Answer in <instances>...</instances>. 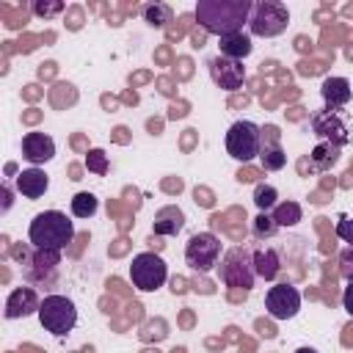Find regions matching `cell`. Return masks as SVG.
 <instances>
[{"mask_svg":"<svg viewBox=\"0 0 353 353\" xmlns=\"http://www.w3.org/2000/svg\"><path fill=\"white\" fill-rule=\"evenodd\" d=\"M97 210H99V199L94 193H88V190H83V193H77L72 199V215L74 218H91Z\"/></svg>","mask_w":353,"mask_h":353,"instance_id":"obj_23","label":"cell"},{"mask_svg":"<svg viewBox=\"0 0 353 353\" xmlns=\"http://www.w3.org/2000/svg\"><path fill=\"white\" fill-rule=\"evenodd\" d=\"M61 265V251H44V248H33L22 256V276L33 284L41 281H52Z\"/></svg>","mask_w":353,"mask_h":353,"instance_id":"obj_9","label":"cell"},{"mask_svg":"<svg viewBox=\"0 0 353 353\" xmlns=\"http://www.w3.org/2000/svg\"><path fill=\"white\" fill-rule=\"evenodd\" d=\"M207 69H210L212 83H215L218 88H223V91H237V88H243V83H245V66H243V61L226 58V55H221V52L207 61Z\"/></svg>","mask_w":353,"mask_h":353,"instance_id":"obj_12","label":"cell"},{"mask_svg":"<svg viewBox=\"0 0 353 353\" xmlns=\"http://www.w3.org/2000/svg\"><path fill=\"white\" fill-rule=\"evenodd\" d=\"M218 273H221V281L226 287H232V290H251L254 287V279H256V270H254V248H248V245L229 248L221 256Z\"/></svg>","mask_w":353,"mask_h":353,"instance_id":"obj_3","label":"cell"},{"mask_svg":"<svg viewBox=\"0 0 353 353\" xmlns=\"http://www.w3.org/2000/svg\"><path fill=\"white\" fill-rule=\"evenodd\" d=\"M85 168H88L91 174H97V176H105V174H108V154H105L102 149H91V152L85 154Z\"/></svg>","mask_w":353,"mask_h":353,"instance_id":"obj_27","label":"cell"},{"mask_svg":"<svg viewBox=\"0 0 353 353\" xmlns=\"http://www.w3.org/2000/svg\"><path fill=\"white\" fill-rule=\"evenodd\" d=\"M259 149H262V127L259 124H254L248 119H240V121H234L226 130V152L237 163L256 160L259 157Z\"/></svg>","mask_w":353,"mask_h":353,"instance_id":"obj_6","label":"cell"},{"mask_svg":"<svg viewBox=\"0 0 353 353\" xmlns=\"http://www.w3.org/2000/svg\"><path fill=\"white\" fill-rule=\"evenodd\" d=\"M350 94H353V91H350L347 77H325L323 85H320V97H323V102H325L328 110L345 108V105L350 102Z\"/></svg>","mask_w":353,"mask_h":353,"instance_id":"obj_16","label":"cell"},{"mask_svg":"<svg viewBox=\"0 0 353 353\" xmlns=\"http://www.w3.org/2000/svg\"><path fill=\"white\" fill-rule=\"evenodd\" d=\"M254 270H256L259 279L273 281V279L281 273V256H279V251L270 248V245L254 248Z\"/></svg>","mask_w":353,"mask_h":353,"instance_id":"obj_19","label":"cell"},{"mask_svg":"<svg viewBox=\"0 0 353 353\" xmlns=\"http://www.w3.org/2000/svg\"><path fill=\"white\" fill-rule=\"evenodd\" d=\"M265 309L273 320H292L301 312V290L292 284H276L265 295Z\"/></svg>","mask_w":353,"mask_h":353,"instance_id":"obj_11","label":"cell"},{"mask_svg":"<svg viewBox=\"0 0 353 353\" xmlns=\"http://www.w3.org/2000/svg\"><path fill=\"white\" fill-rule=\"evenodd\" d=\"M221 55H226V58H234V61H243V58H248L251 55V50H254V44H251V36L248 33H229V36H221Z\"/></svg>","mask_w":353,"mask_h":353,"instance_id":"obj_20","label":"cell"},{"mask_svg":"<svg viewBox=\"0 0 353 353\" xmlns=\"http://www.w3.org/2000/svg\"><path fill=\"white\" fill-rule=\"evenodd\" d=\"M251 0H199L196 3V22L212 36L240 33L248 25Z\"/></svg>","mask_w":353,"mask_h":353,"instance_id":"obj_1","label":"cell"},{"mask_svg":"<svg viewBox=\"0 0 353 353\" xmlns=\"http://www.w3.org/2000/svg\"><path fill=\"white\" fill-rule=\"evenodd\" d=\"M312 165H314V171H328L336 160H339V146H334V143H325V141H320L314 149H312Z\"/></svg>","mask_w":353,"mask_h":353,"instance_id":"obj_22","label":"cell"},{"mask_svg":"<svg viewBox=\"0 0 353 353\" xmlns=\"http://www.w3.org/2000/svg\"><path fill=\"white\" fill-rule=\"evenodd\" d=\"M339 273L347 284H353V245H347L342 254H339Z\"/></svg>","mask_w":353,"mask_h":353,"instance_id":"obj_29","label":"cell"},{"mask_svg":"<svg viewBox=\"0 0 353 353\" xmlns=\"http://www.w3.org/2000/svg\"><path fill=\"white\" fill-rule=\"evenodd\" d=\"M295 353H317V350H314V347H309V345H303V347H298Z\"/></svg>","mask_w":353,"mask_h":353,"instance_id":"obj_32","label":"cell"},{"mask_svg":"<svg viewBox=\"0 0 353 353\" xmlns=\"http://www.w3.org/2000/svg\"><path fill=\"white\" fill-rule=\"evenodd\" d=\"M171 8L165 3H152V6H143V19L152 25V28H165L171 22Z\"/></svg>","mask_w":353,"mask_h":353,"instance_id":"obj_24","label":"cell"},{"mask_svg":"<svg viewBox=\"0 0 353 353\" xmlns=\"http://www.w3.org/2000/svg\"><path fill=\"white\" fill-rule=\"evenodd\" d=\"M28 240L33 248L44 251H63L74 240V223L61 210H44L39 212L28 226Z\"/></svg>","mask_w":353,"mask_h":353,"instance_id":"obj_2","label":"cell"},{"mask_svg":"<svg viewBox=\"0 0 353 353\" xmlns=\"http://www.w3.org/2000/svg\"><path fill=\"white\" fill-rule=\"evenodd\" d=\"M270 215H273V221L279 223V229H281V226H295V223L303 221V210H301V204L292 201V199L279 201V204L270 210Z\"/></svg>","mask_w":353,"mask_h":353,"instance_id":"obj_21","label":"cell"},{"mask_svg":"<svg viewBox=\"0 0 353 353\" xmlns=\"http://www.w3.org/2000/svg\"><path fill=\"white\" fill-rule=\"evenodd\" d=\"M17 190L25 196V199H41L50 188V176L41 171V168H25L22 174H17Z\"/></svg>","mask_w":353,"mask_h":353,"instance_id":"obj_17","label":"cell"},{"mask_svg":"<svg viewBox=\"0 0 353 353\" xmlns=\"http://www.w3.org/2000/svg\"><path fill=\"white\" fill-rule=\"evenodd\" d=\"M251 229H254V237H256V240H270V237L279 232V223L273 221L270 212H259V215L254 218Z\"/></svg>","mask_w":353,"mask_h":353,"instance_id":"obj_26","label":"cell"},{"mask_svg":"<svg viewBox=\"0 0 353 353\" xmlns=\"http://www.w3.org/2000/svg\"><path fill=\"white\" fill-rule=\"evenodd\" d=\"M254 204L259 207V212H270L276 204H279V190L273 185H256L254 188Z\"/></svg>","mask_w":353,"mask_h":353,"instance_id":"obj_25","label":"cell"},{"mask_svg":"<svg viewBox=\"0 0 353 353\" xmlns=\"http://www.w3.org/2000/svg\"><path fill=\"white\" fill-rule=\"evenodd\" d=\"M185 262L196 273H210L221 262V240L212 232H196L185 245Z\"/></svg>","mask_w":353,"mask_h":353,"instance_id":"obj_8","label":"cell"},{"mask_svg":"<svg viewBox=\"0 0 353 353\" xmlns=\"http://www.w3.org/2000/svg\"><path fill=\"white\" fill-rule=\"evenodd\" d=\"M22 157L33 165H41L55 157V141L47 132H28L22 138Z\"/></svg>","mask_w":353,"mask_h":353,"instance_id":"obj_15","label":"cell"},{"mask_svg":"<svg viewBox=\"0 0 353 353\" xmlns=\"http://www.w3.org/2000/svg\"><path fill=\"white\" fill-rule=\"evenodd\" d=\"M130 279H132V284H135L141 292H154V290H160V287L165 284V279H168V265L163 262L160 254L143 251V254L132 256Z\"/></svg>","mask_w":353,"mask_h":353,"instance_id":"obj_7","label":"cell"},{"mask_svg":"<svg viewBox=\"0 0 353 353\" xmlns=\"http://www.w3.org/2000/svg\"><path fill=\"white\" fill-rule=\"evenodd\" d=\"M39 306H41V298L36 295L33 287H17L6 298V317L8 320L30 317V314H39Z\"/></svg>","mask_w":353,"mask_h":353,"instance_id":"obj_13","label":"cell"},{"mask_svg":"<svg viewBox=\"0 0 353 353\" xmlns=\"http://www.w3.org/2000/svg\"><path fill=\"white\" fill-rule=\"evenodd\" d=\"M342 309L353 317V284H347V287H345V292H342Z\"/></svg>","mask_w":353,"mask_h":353,"instance_id":"obj_31","label":"cell"},{"mask_svg":"<svg viewBox=\"0 0 353 353\" xmlns=\"http://www.w3.org/2000/svg\"><path fill=\"white\" fill-rule=\"evenodd\" d=\"M336 237L353 245V218H342V221L336 223Z\"/></svg>","mask_w":353,"mask_h":353,"instance_id":"obj_30","label":"cell"},{"mask_svg":"<svg viewBox=\"0 0 353 353\" xmlns=\"http://www.w3.org/2000/svg\"><path fill=\"white\" fill-rule=\"evenodd\" d=\"M259 163L265 171H281L287 165V152L279 143L276 127H262V149H259Z\"/></svg>","mask_w":353,"mask_h":353,"instance_id":"obj_14","label":"cell"},{"mask_svg":"<svg viewBox=\"0 0 353 353\" xmlns=\"http://www.w3.org/2000/svg\"><path fill=\"white\" fill-rule=\"evenodd\" d=\"M290 25V11L279 0H256L251 3V17H248V33L259 39H273L281 36Z\"/></svg>","mask_w":353,"mask_h":353,"instance_id":"obj_4","label":"cell"},{"mask_svg":"<svg viewBox=\"0 0 353 353\" xmlns=\"http://www.w3.org/2000/svg\"><path fill=\"white\" fill-rule=\"evenodd\" d=\"M182 226H185V212H182L179 207L168 204V207H160V210L154 212V223H152V232H154V234L174 237V234L182 232Z\"/></svg>","mask_w":353,"mask_h":353,"instance_id":"obj_18","label":"cell"},{"mask_svg":"<svg viewBox=\"0 0 353 353\" xmlns=\"http://www.w3.org/2000/svg\"><path fill=\"white\" fill-rule=\"evenodd\" d=\"M312 132H314L320 141L334 143V146H339V149L350 141V127H347V121L342 119L339 110H328V108H323V110H317V113L312 116Z\"/></svg>","mask_w":353,"mask_h":353,"instance_id":"obj_10","label":"cell"},{"mask_svg":"<svg viewBox=\"0 0 353 353\" xmlns=\"http://www.w3.org/2000/svg\"><path fill=\"white\" fill-rule=\"evenodd\" d=\"M39 323L52 336H66L77 325V306L66 295H47L39 306Z\"/></svg>","mask_w":353,"mask_h":353,"instance_id":"obj_5","label":"cell"},{"mask_svg":"<svg viewBox=\"0 0 353 353\" xmlns=\"http://www.w3.org/2000/svg\"><path fill=\"white\" fill-rule=\"evenodd\" d=\"M63 8H66V6H63L61 0H55V3H47V0H36V3H33V14H36V17H44V19H47V17H55V14H61Z\"/></svg>","mask_w":353,"mask_h":353,"instance_id":"obj_28","label":"cell"}]
</instances>
